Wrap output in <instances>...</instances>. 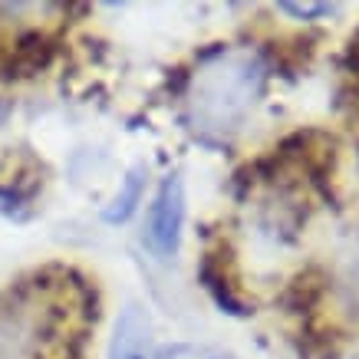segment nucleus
Here are the masks:
<instances>
[{
    "mask_svg": "<svg viewBox=\"0 0 359 359\" xmlns=\"http://www.w3.org/2000/svg\"><path fill=\"white\" fill-rule=\"evenodd\" d=\"M264 89V63L250 50H231L195 73L191 112L205 129H234Z\"/></svg>",
    "mask_w": 359,
    "mask_h": 359,
    "instance_id": "f257e3e1",
    "label": "nucleus"
},
{
    "mask_svg": "<svg viewBox=\"0 0 359 359\" xmlns=\"http://www.w3.org/2000/svg\"><path fill=\"white\" fill-rule=\"evenodd\" d=\"M63 339V313L40 287L0 304V359H56Z\"/></svg>",
    "mask_w": 359,
    "mask_h": 359,
    "instance_id": "f03ea898",
    "label": "nucleus"
},
{
    "mask_svg": "<svg viewBox=\"0 0 359 359\" xmlns=\"http://www.w3.org/2000/svg\"><path fill=\"white\" fill-rule=\"evenodd\" d=\"M182 228H185V185L178 175H168L145 215V244L155 257L172 261L182 248Z\"/></svg>",
    "mask_w": 359,
    "mask_h": 359,
    "instance_id": "7ed1b4c3",
    "label": "nucleus"
},
{
    "mask_svg": "<svg viewBox=\"0 0 359 359\" xmlns=\"http://www.w3.org/2000/svg\"><path fill=\"white\" fill-rule=\"evenodd\" d=\"M109 359H155L152 323L139 306H126L116 323V337L109 346Z\"/></svg>",
    "mask_w": 359,
    "mask_h": 359,
    "instance_id": "20e7f679",
    "label": "nucleus"
},
{
    "mask_svg": "<svg viewBox=\"0 0 359 359\" xmlns=\"http://www.w3.org/2000/svg\"><path fill=\"white\" fill-rule=\"evenodd\" d=\"M142 191H145V168H132L129 175H126V185H122V191L116 198H112V205L102 211V218L109 221V224H119V221H126L135 211V205L142 201Z\"/></svg>",
    "mask_w": 359,
    "mask_h": 359,
    "instance_id": "39448f33",
    "label": "nucleus"
},
{
    "mask_svg": "<svg viewBox=\"0 0 359 359\" xmlns=\"http://www.w3.org/2000/svg\"><path fill=\"white\" fill-rule=\"evenodd\" d=\"M283 13H294V17H323L333 7L330 4H280Z\"/></svg>",
    "mask_w": 359,
    "mask_h": 359,
    "instance_id": "423d86ee",
    "label": "nucleus"
},
{
    "mask_svg": "<svg viewBox=\"0 0 359 359\" xmlns=\"http://www.w3.org/2000/svg\"><path fill=\"white\" fill-rule=\"evenodd\" d=\"M215 359H228V356H215Z\"/></svg>",
    "mask_w": 359,
    "mask_h": 359,
    "instance_id": "0eeeda50",
    "label": "nucleus"
}]
</instances>
